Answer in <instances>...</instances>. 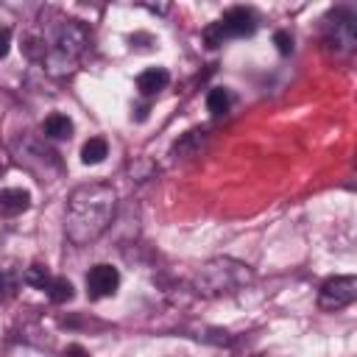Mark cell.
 I'll return each instance as SVG.
<instances>
[{
    "label": "cell",
    "instance_id": "cell-1",
    "mask_svg": "<svg viewBox=\"0 0 357 357\" xmlns=\"http://www.w3.org/2000/svg\"><path fill=\"white\" fill-rule=\"evenodd\" d=\"M117 209V192L103 181L81 184L67 198L64 215V234L75 245L95 243L112 223Z\"/></svg>",
    "mask_w": 357,
    "mask_h": 357
},
{
    "label": "cell",
    "instance_id": "cell-2",
    "mask_svg": "<svg viewBox=\"0 0 357 357\" xmlns=\"http://www.w3.org/2000/svg\"><path fill=\"white\" fill-rule=\"evenodd\" d=\"M39 39H42V47H45L42 61L53 75L70 73L75 67L84 45H86V33L75 20H61L59 25L50 28L47 36H39Z\"/></svg>",
    "mask_w": 357,
    "mask_h": 357
},
{
    "label": "cell",
    "instance_id": "cell-3",
    "mask_svg": "<svg viewBox=\"0 0 357 357\" xmlns=\"http://www.w3.org/2000/svg\"><path fill=\"white\" fill-rule=\"evenodd\" d=\"M251 279H254V273L245 262L223 257V259L204 262L192 276V287H195V293L215 298V296H231V293L243 290Z\"/></svg>",
    "mask_w": 357,
    "mask_h": 357
},
{
    "label": "cell",
    "instance_id": "cell-4",
    "mask_svg": "<svg viewBox=\"0 0 357 357\" xmlns=\"http://www.w3.org/2000/svg\"><path fill=\"white\" fill-rule=\"evenodd\" d=\"M326 47L332 50H343L351 53L357 45V31H354V17L346 8H337L326 17V36H324Z\"/></svg>",
    "mask_w": 357,
    "mask_h": 357
},
{
    "label": "cell",
    "instance_id": "cell-5",
    "mask_svg": "<svg viewBox=\"0 0 357 357\" xmlns=\"http://www.w3.org/2000/svg\"><path fill=\"white\" fill-rule=\"evenodd\" d=\"M357 298V279L354 276H332L318 290L321 310H343Z\"/></svg>",
    "mask_w": 357,
    "mask_h": 357
},
{
    "label": "cell",
    "instance_id": "cell-6",
    "mask_svg": "<svg viewBox=\"0 0 357 357\" xmlns=\"http://www.w3.org/2000/svg\"><path fill=\"white\" fill-rule=\"evenodd\" d=\"M120 287V271L109 262H100L95 268H89L86 273V296L92 301H100V298H109L114 296Z\"/></svg>",
    "mask_w": 357,
    "mask_h": 357
},
{
    "label": "cell",
    "instance_id": "cell-7",
    "mask_svg": "<svg viewBox=\"0 0 357 357\" xmlns=\"http://www.w3.org/2000/svg\"><path fill=\"white\" fill-rule=\"evenodd\" d=\"M257 14L251 11V8H245V6H234V8H229L220 20H218V25H220V31H223V36L226 39H243V36H251L254 31H257Z\"/></svg>",
    "mask_w": 357,
    "mask_h": 357
},
{
    "label": "cell",
    "instance_id": "cell-8",
    "mask_svg": "<svg viewBox=\"0 0 357 357\" xmlns=\"http://www.w3.org/2000/svg\"><path fill=\"white\" fill-rule=\"evenodd\" d=\"M167 84H170V73H167L165 67H148V70H142V73L137 75V92H139L142 98L159 95Z\"/></svg>",
    "mask_w": 357,
    "mask_h": 357
},
{
    "label": "cell",
    "instance_id": "cell-9",
    "mask_svg": "<svg viewBox=\"0 0 357 357\" xmlns=\"http://www.w3.org/2000/svg\"><path fill=\"white\" fill-rule=\"evenodd\" d=\"M31 206V192L22 187L0 190V218H17Z\"/></svg>",
    "mask_w": 357,
    "mask_h": 357
},
{
    "label": "cell",
    "instance_id": "cell-10",
    "mask_svg": "<svg viewBox=\"0 0 357 357\" xmlns=\"http://www.w3.org/2000/svg\"><path fill=\"white\" fill-rule=\"evenodd\" d=\"M42 134H45L47 139H70V137H73V120H70L67 114L53 112V114L45 117V123H42Z\"/></svg>",
    "mask_w": 357,
    "mask_h": 357
},
{
    "label": "cell",
    "instance_id": "cell-11",
    "mask_svg": "<svg viewBox=\"0 0 357 357\" xmlns=\"http://www.w3.org/2000/svg\"><path fill=\"white\" fill-rule=\"evenodd\" d=\"M109 156V142L103 137H89L81 145V162L84 165H100Z\"/></svg>",
    "mask_w": 357,
    "mask_h": 357
},
{
    "label": "cell",
    "instance_id": "cell-12",
    "mask_svg": "<svg viewBox=\"0 0 357 357\" xmlns=\"http://www.w3.org/2000/svg\"><path fill=\"white\" fill-rule=\"evenodd\" d=\"M50 271H47V265H42V262H31L25 271H22V282L28 284V287H36V290H47V284H50Z\"/></svg>",
    "mask_w": 357,
    "mask_h": 357
},
{
    "label": "cell",
    "instance_id": "cell-13",
    "mask_svg": "<svg viewBox=\"0 0 357 357\" xmlns=\"http://www.w3.org/2000/svg\"><path fill=\"white\" fill-rule=\"evenodd\" d=\"M206 109H209L215 117L226 114V112L231 109V92H229L226 86H215V89H209V95H206Z\"/></svg>",
    "mask_w": 357,
    "mask_h": 357
},
{
    "label": "cell",
    "instance_id": "cell-14",
    "mask_svg": "<svg viewBox=\"0 0 357 357\" xmlns=\"http://www.w3.org/2000/svg\"><path fill=\"white\" fill-rule=\"evenodd\" d=\"M45 293H47V298H50L53 304H64V301H70V298L75 296L73 282H70V279H64V276H53Z\"/></svg>",
    "mask_w": 357,
    "mask_h": 357
},
{
    "label": "cell",
    "instance_id": "cell-15",
    "mask_svg": "<svg viewBox=\"0 0 357 357\" xmlns=\"http://www.w3.org/2000/svg\"><path fill=\"white\" fill-rule=\"evenodd\" d=\"M22 284V273L17 268H0V298H14Z\"/></svg>",
    "mask_w": 357,
    "mask_h": 357
},
{
    "label": "cell",
    "instance_id": "cell-16",
    "mask_svg": "<svg viewBox=\"0 0 357 357\" xmlns=\"http://www.w3.org/2000/svg\"><path fill=\"white\" fill-rule=\"evenodd\" d=\"M223 42H226V36H223V31H220V25H218V22H212V25H206V28H204V45H206L209 50L220 47Z\"/></svg>",
    "mask_w": 357,
    "mask_h": 357
},
{
    "label": "cell",
    "instance_id": "cell-17",
    "mask_svg": "<svg viewBox=\"0 0 357 357\" xmlns=\"http://www.w3.org/2000/svg\"><path fill=\"white\" fill-rule=\"evenodd\" d=\"M273 45H276V50L282 56H290L293 53V33L290 31H276L273 33Z\"/></svg>",
    "mask_w": 357,
    "mask_h": 357
},
{
    "label": "cell",
    "instance_id": "cell-18",
    "mask_svg": "<svg viewBox=\"0 0 357 357\" xmlns=\"http://www.w3.org/2000/svg\"><path fill=\"white\" fill-rule=\"evenodd\" d=\"M11 50V28H0V59H6Z\"/></svg>",
    "mask_w": 357,
    "mask_h": 357
},
{
    "label": "cell",
    "instance_id": "cell-19",
    "mask_svg": "<svg viewBox=\"0 0 357 357\" xmlns=\"http://www.w3.org/2000/svg\"><path fill=\"white\" fill-rule=\"evenodd\" d=\"M61 357H89V351H86L84 346L73 343V346H67V349H64V354H61Z\"/></svg>",
    "mask_w": 357,
    "mask_h": 357
},
{
    "label": "cell",
    "instance_id": "cell-20",
    "mask_svg": "<svg viewBox=\"0 0 357 357\" xmlns=\"http://www.w3.org/2000/svg\"><path fill=\"white\" fill-rule=\"evenodd\" d=\"M145 117H148V103H142V106H137V114H134V120H139V123H142Z\"/></svg>",
    "mask_w": 357,
    "mask_h": 357
}]
</instances>
